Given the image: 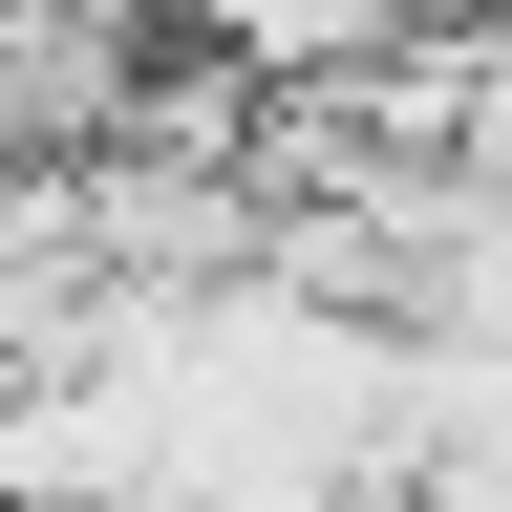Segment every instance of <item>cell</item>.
Here are the masks:
<instances>
[{"mask_svg": "<svg viewBox=\"0 0 512 512\" xmlns=\"http://www.w3.org/2000/svg\"><path fill=\"white\" fill-rule=\"evenodd\" d=\"M427 22H470V0H192V43H235L256 86H342V64L427 43Z\"/></svg>", "mask_w": 512, "mask_h": 512, "instance_id": "1", "label": "cell"}, {"mask_svg": "<svg viewBox=\"0 0 512 512\" xmlns=\"http://www.w3.org/2000/svg\"><path fill=\"white\" fill-rule=\"evenodd\" d=\"M406 342H470V363H512V192L470 171L427 214V256H406Z\"/></svg>", "mask_w": 512, "mask_h": 512, "instance_id": "2", "label": "cell"}]
</instances>
